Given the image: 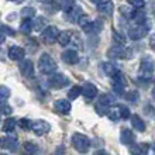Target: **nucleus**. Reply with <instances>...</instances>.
Masks as SVG:
<instances>
[{"instance_id":"nucleus-1","label":"nucleus","mask_w":155,"mask_h":155,"mask_svg":"<svg viewBox=\"0 0 155 155\" xmlns=\"http://www.w3.org/2000/svg\"><path fill=\"white\" fill-rule=\"evenodd\" d=\"M150 30H151V21H150V18H147L144 23H140V24L135 23V25L130 27L128 28V37L133 41H138L145 37Z\"/></svg>"},{"instance_id":"nucleus-2","label":"nucleus","mask_w":155,"mask_h":155,"mask_svg":"<svg viewBox=\"0 0 155 155\" xmlns=\"http://www.w3.org/2000/svg\"><path fill=\"white\" fill-rule=\"evenodd\" d=\"M152 72H154V62L151 58H144L141 64H140V69H138V81L148 83L152 78Z\"/></svg>"},{"instance_id":"nucleus-3","label":"nucleus","mask_w":155,"mask_h":155,"mask_svg":"<svg viewBox=\"0 0 155 155\" xmlns=\"http://www.w3.org/2000/svg\"><path fill=\"white\" fill-rule=\"evenodd\" d=\"M113 103H114V96L110 93H104V94H102V96L99 97V100L96 102L94 110H96V113H97L99 116H104L109 113V110H110V107Z\"/></svg>"},{"instance_id":"nucleus-4","label":"nucleus","mask_w":155,"mask_h":155,"mask_svg":"<svg viewBox=\"0 0 155 155\" xmlns=\"http://www.w3.org/2000/svg\"><path fill=\"white\" fill-rule=\"evenodd\" d=\"M38 68H40L41 74H45V75L54 74L57 71V62H55V59L49 54L45 52L38 59Z\"/></svg>"},{"instance_id":"nucleus-5","label":"nucleus","mask_w":155,"mask_h":155,"mask_svg":"<svg viewBox=\"0 0 155 155\" xmlns=\"http://www.w3.org/2000/svg\"><path fill=\"white\" fill-rule=\"evenodd\" d=\"M72 145H74V148L78 152L85 154V152L89 151V148H90V140L86 135L76 133V134L72 135Z\"/></svg>"},{"instance_id":"nucleus-6","label":"nucleus","mask_w":155,"mask_h":155,"mask_svg":"<svg viewBox=\"0 0 155 155\" xmlns=\"http://www.w3.org/2000/svg\"><path fill=\"white\" fill-rule=\"evenodd\" d=\"M130 52H131L130 48H126L124 45L117 44L107 51V55H109V58H111V59H124V58L131 57Z\"/></svg>"},{"instance_id":"nucleus-7","label":"nucleus","mask_w":155,"mask_h":155,"mask_svg":"<svg viewBox=\"0 0 155 155\" xmlns=\"http://www.w3.org/2000/svg\"><path fill=\"white\" fill-rule=\"evenodd\" d=\"M59 30L55 27V25H48L45 27L42 31H41V38L45 44H54L55 41L58 40V35H59Z\"/></svg>"},{"instance_id":"nucleus-8","label":"nucleus","mask_w":155,"mask_h":155,"mask_svg":"<svg viewBox=\"0 0 155 155\" xmlns=\"http://www.w3.org/2000/svg\"><path fill=\"white\" fill-rule=\"evenodd\" d=\"M69 83V79L64 74H52L48 79V85L54 89H62Z\"/></svg>"},{"instance_id":"nucleus-9","label":"nucleus","mask_w":155,"mask_h":155,"mask_svg":"<svg viewBox=\"0 0 155 155\" xmlns=\"http://www.w3.org/2000/svg\"><path fill=\"white\" fill-rule=\"evenodd\" d=\"M31 130L34 131V134L44 135L51 130V126H49V123L45 121V120H37V121L33 123V128H31Z\"/></svg>"},{"instance_id":"nucleus-10","label":"nucleus","mask_w":155,"mask_h":155,"mask_svg":"<svg viewBox=\"0 0 155 155\" xmlns=\"http://www.w3.org/2000/svg\"><path fill=\"white\" fill-rule=\"evenodd\" d=\"M54 109H55V111L59 113V114H69L72 106H71V103L68 102V100L59 99V100H57V102L54 103Z\"/></svg>"},{"instance_id":"nucleus-11","label":"nucleus","mask_w":155,"mask_h":155,"mask_svg":"<svg viewBox=\"0 0 155 155\" xmlns=\"http://www.w3.org/2000/svg\"><path fill=\"white\" fill-rule=\"evenodd\" d=\"M2 148H6V150H8L12 152H16L18 150V141H17V138L12 137V135L3 137L2 138Z\"/></svg>"},{"instance_id":"nucleus-12","label":"nucleus","mask_w":155,"mask_h":155,"mask_svg":"<svg viewBox=\"0 0 155 155\" xmlns=\"http://www.w3.org/2000/svg\"><path fill=\"white\" fill-rule=\"evenodd\" d=\"M20 72L21 75L27 79L30 78H34V65L33 62L30 61V59H24V61L20 64Z\"/></svg>"},{"instance_id":"nucleus-13","label":"nucleus","mask_w":155,"mask_h":155,"mask_svg":"<svg viewBox=\"0 0 155 155\" xmlns=\"http://www.w3.org/2000/svg\"><path fill=\"white\" fill-rule=\"evenodd\" d=\"M120 141H121L123 145H126V147H131V145L134 144V141H135V137H134V134L131 133V130L124 128V130H121V133H120Z\"/></svg>"},{"instance_id":"nucleus-14","label":"nucleus","mask_w":155,"mask_h":155,"mask_svg":"<svg viewBox=\"0 0 155 155\" xmlns=\"http://www.w3.org/2000/svg\"><path fill=\"white\" fill-rule=\"evenodd\" d=\"M61 58H62V61L69 64V65H74V64H76L79 61V55H78V52L75 49H66V51H64Z\"/></svg>"},{"instance_id":"nucleus-15","label":"nucleus","mask_w":155,"mask_h":155,"mask_svg":"<svg viewBox=\"0 0 155 155\" xmlns=\"http://www.w3.org/2000/svg\"><path fill=\"white\" fill-rule=\"evenodd\" d=\"M82 94H83L86 99H94L97 96V87H96L93 83L86 82L85 85L82 86Z\"/></svg>"},{"instance_id":"nucleus-16","label":"nucleus","mask_w":155,"mask_h":155,"mask_svg":"<svg viewBox=\"0 0 155 155\" xmlns=\"http://www.w3.org/2000/svg\"><path fill=\"white\" fill-rule=\"evenodd\" d=\"M24 55H25V52L21 47L13 45V47L8 48V58L13 59V61H21V59L24 58Z\"/></svg>"},{"instance_id":"nucleus-17","label":"nucleus","mask_w":155,"mask_h":155,"mask_svg":"<svg viewBox=\"0 0 155 155\" xmlns=\"http://www.w3.org/2000/svg\"><path fill=\"white\" fill-rule=\"evenodd\" d=\"M83 14H85V13H83V10H82L79 6H74L69 12H66V17H68V20H69L71 23H78L79 18H81Z\"/></svg>"},{"instance_id":"nucleus-18","label":"nucleus","mask_w":155,"mask_h":155,"mask_svg":"<svg viewBox=\"0 0 155 155\" xmlns=\"http://www.w3.org/2000/svg\"><path fill=\"white\" fill-rule=\"evenodd\" d=\"M83 30L89 34H97L103 30V21L100 20V18H96V20H93L87 27H85Z\"/></svg>"},{"instance_id":"nucleus-19","label":"nucleus","mask_w":155,"mask_h":155,"mask_svg":"<svg viewBox=\"0 0 155 155\" xmlns=\"http://www.w3.org/2000/svg\"><path fill=\"white\" fill-rule=\"evenodd\" d=\"M97 10L102 13V14H104V16H110V14H113V12H114V3L110 2V0L102 2V3L99 4Z\"/></svg>"},{"instance_id":"nucleus-20","label":"nucleus","mask_w":155,"mask_h":155,"mask_svg":"<svg viewBox=\"0 0 155 155\" xmlns=\"http://www.w3.org/2000/svg\"><path fill=\"white\" fill-rule=\"evenodd\" d=\"M72 35L74 34L71 33V31H61L59 33V35H58V42H59V45H62V47H66V45L71 44V41H72Z\"/></svg>"},{"instance_id":"nucleus-21","label":"nucleus","mask_w":155,"mask_h":155,"mask_svg":"<svg viewBox=\"0 0 155 155\" xmlns=\"http://www.w3.org/2000/svg\"><path fill=\"white\" fill-rule=\"evenodd\" d=\"M102 69H103V72H104L107 76H113L114 74H117L118 72V68L116 66V64H113V62H103Z\"/></svg>"},{"instance_id":"nucleus-22","label":"nucleus","mask_w":155,"mask_h":155,"mask_svg":"<svg viewBox=\"0 0 155 155\" xmlns=\"http://www.w3.org/2000/svg\"><path fill=\"white\" fill-rule=\"evenodd\" d=\"M131 126L134 127L137 131H144L145 130V123L143 121V118L140 117V116H137V114L131 116Z\"/></svg>"},{"instance_id":"nucleus-23","label":"nucleus","mask_w":155,"mask_h":155,"mask_svg":"<svg viewBox=\"0 0 155 155\" xmlns=\"http://www.w3.org/2000/svg\"><path fill=\"white\" fill-rule=\"evenodd\" d=\"M33 28H34L33 20H30V17H25L24 20L21 21V24H20V30H21V33H24V34H30L31 31H33Z\"/></svg>"},{"instance_id":"nucleus-24","label":"nucleus","mask_w":155,"mask_h":155,"mask_svg":"<svg viewBox=\"0 0 155 155\" xmlns=\"http://www.w3.org/2000/svg\"><path fill=\"white\" fill-rule=\"evenodd\" d=\"M16 124H17V121L14 118H6L3 123L2 130H3V133H13L14 128H16Z\"/></svg>"},{"instance_id":"nucleus-25","label":"nucleus","mask_w":155,"mask_h":155,"mask_svg":"<svg viewBox=\"0 0 155 155\" xmlns=\"http://www.w3.org/2000/svg\"><path fill=\"white\" fill-rule=\"evenodd\" d=\"M107 116H109V118H110L111 121H118L121 117V111H120V107L116 106V107H110V110H109V113H107Z\"/></svg>"},{"instance_id":"nucleus-26","label":"nucleus","mask_w":155,"mask_h":155,"mask_svg":"<svg viewBox=\"0 0 155 155\" xmlns=\"http://www.w3.org/2000/svg\"><path fill=\"white\" fill-rule=\"evenodd\" d=\"M79 94H82V86H79V85L72 86V87L68 90V99H71V100L78 99L79 97Z\"/></svg>"},{"instance_id":"nucleus-27","label":"nucleus","mask_w":155,"mask_h":155,"mask_svg":"<svg viewBox=\"0 0 155 155\" xmlns=\"http://www.w3.org/2000/svg\"><path fill=\"white\" fill-rule=\"evenodd\" d=\"M33 24H34V30H35V31H42V30L45 28V18L42 16L35 17L33 21Z\"/></svg>"},{"instance_id":"nucleus-28","label":"nucleus","mask_w":155,"mask_h":155,"mask_svg":"<svg viewBox=\"0 0 155 155\" xmlns=\"http://www.w3.org/2000/svg\"><path fill=\"white\" fill-rule=\"evenodd\" d=\"M113 83H116V85H123V86H126L127 81H126V76H124V74H121L120 71H118L117 74L113 75Z\"/></svg>"},{"instance_id":"nucleus-29","label":"nucleus","mask_w":155,"mask_h":155,"mask_svg":"<svg viewBox=\"0 0 155 155\" xmlns=\"http://www.w3.org/2000/svg\"><path fill=\"white\" fill-rule=\"evenodd\" d=\"M126 99L128 100L130 103H137L140 99V93L137 90H130V92H127L126 93Z\"/></svg>"},{"instance_id":"nucleus-30","label":"nucleus","mask_w":155,"mask_h":155,"mask_svg":"<svg viewBox=\"0 0 155 155\" xmlns=\"http://www.w3.org/2000/svg\"><path fill=\"white\" fill-rule=\"evenodd\" d=\"M148 150H150V147L145 143H143V144H138L137 147L131 148V152H135V154H147Z\"/></svg>"},{"instance_id":"nucleus-31","label":"nucleus","mask_w":155,"mask_h":155,"mask_svg":"<svg viewBox=\"0 0 155 155\" xmlns=\"http://www.w3.org/2000/svg\"><path fill=\"white\" fill-rule=\"evenodd\" d=\"M24 150L27 152H30V154H34V152H38V145L35 143H33V141H27L24 144Z\"/></svg>"},{"instance_id":"nucleus-32","label":"nucleus","mask_w":155,"mask_h":155,"mask_svg":"<svg viewBox=\"0 0 155 155\" xmlns=\"http://www.w3.org/2000/svg\"><path fill=\"white\" fill-rule=\"evenodd\" d=\"M18 126H20L23 130H31V128H33V121L28 120V118H20V120H18Z\"/></svg>"},{"instance_id":"nucleus-33","label":"nucleus","mask_w":155,"mask_h":155,"mask_svg":"<svg viewBox=\"0 0 155 155\" xmlns=\"http://www.w3.org/2000/svg\"><path fill=\"white\" fill-rule=\"evenodd\" d=\"M75 6V0H61V8L64 12H69Z\"/></svg>"},{"instance_id":"nucleus-34","label":"nucleus","mask_w":155,"mask_h":155,"mask_svg":"<svg viewBox=\"0 0 155 155\" xmlns=\"http://www.w3.org/2000/svg\"><path fill=\"white\" fill-rule=\"evenodd\" d=\"M113 38H114V41L117 44H121V45L126 44V37L123 34H120V31H117V30H113Z\"/></svg>"},{"instance_id":"nucleus-35","label":"nucleus","mask_w":155,"mask_h":155,"mask_svg":"<svg viewBox=\"0 0 155 155\" xmlns=\"http://www.w3.org/2000/svg\"><path fill=\"white\" fill-rule=\"evenodd\" d=\"M90 23H92V21H90V18H89L87 16H86V14H83V16H82L81 18H79V21H78V24L81 25L82 28H85V27H87V25H89Z\"/></svg>"},{"instance_id":"nucleus-36","label":"nucleus","mask_w":155,"mask_h":155,"mask_svg":"<svg viewBox=\"0 0 155 155\" xmlns=\"http://www.w3.org/2000/svg\"><path fill=\"white\" fill-rule=\"evenodd\" d=\"M120 13H121L123 16H126L127 18H130V20H131V17H133V13H134V10H131V8L126 7V6H121V7H120Z\"/></svg>"},{"instance_id":"nucleus-37","label":"nucleus","mask_w":155,"mask_h":155,"mask_svg":"<svg viewBox=\"0 0 155 155\" xmlns=\"http://www.w3.org/2000/svg\"><path fill=\"white\" fill-rule=\"evenodd\" d=\"M128 3L134 8H143L145 6V0H128Z\"/></svg>"},{"instance_id":"nucleus-38","label":"nucleus","mask_w":155,"mask_h":155,"mask_svg":"<svg viewBox=\"0 0 155 155\" xmlns=\"http://www.w3.org/2000/svg\"><path fill=\"white\" fill-rule=\"evenodd\" d=\"M21 14H23L24 17H34V16H35V8H33V7H25V8H23Z\"/></svg>"},{"instance_id":"nucleus-39","label":"nucleus","mask_w":155,"mask_h":155,"mask_svg":"<svg viewBox=\"0 0 155 155\" xmlns=\"http://www.w3.org/2000/svg\"><path fill=\"white\" fill-rule=\"evenodd\" d=\"M0 93H2V100L4 103L8 99V96H10V92H8L7 86H0Z\"/></svg>"},{"instance_id":"nucleus-40","label":"nucleus","mask_w":155,"mask_h":155,"mask_svg":"<svg viewBox=\"0 0 155 155\" xmlns=\"http://www.w3.org/2000/svg\"><path fill=\"white\" fill-rule=\"evenodd\" d=\"M118 107H120V111H121V117L123 118L130 117V109H128V107L124 106V104H118Z\"/></svg>"},{"instance_id":"nucleus-41","label":"nucleus","mask_w":155,"mask_h":155,"mask_svg":"<svg viewBox=\"0 0 155 155\" xmlns=\"http://www.w3.org/2000/svg\"><path fill=\"white\" fill-rule=\"evenodd\" d=\"M71 44L72 45H75L76 48H82L83 45H82V40H81V37H78V35H72V41H71Z\"/></svg>"},{"instance_id":"nucleus-42","label":"nucleus","mask_w":155,"mask_h":155,"mask_svg":"<svg viewBox=\"0 0 155 155\" xmlns=\"http://www.w3.org/2000/svg\"><path fill=\"white\" fill-rule=\"evenodd\" d=\"M2 30H3V31L7 34V35H12V37L14 35V34H16V33H14V30H13V28H8L7 25H3V27H2Z\"/></svg>"},{"instance_id":"nucleus-43","label":"nucleus","mask_w":155,"mask_h":155,"mask_svg":"<svg viewBox=\"0 0 155 155\" xmlns=\"http://www.w3.org/2000/svg\"><path fill=\"white\" fill-rule=\"evenodd\" d=\"M12 111H13V110H12V107L7 106L6 103H3V114H10Z\"/></svg>"},{"instance_id":"nucleus-44","label":"nucleus","mask_w":155,"mask_h":155,"mask_svg":"<svg viewBox=\"0 0 155 155\" xmlns=\"http://www.w3.org/2000/svg\"><path fill=\"white\" fill-rule=\"evenodd\" d=\"M150 45H151V48L155 49V35H152L151 40H150Z\"/></svg>"},{"instance_id":"nucleus-45","label":"nucleus","mask_w":155,"mask_h":155,"mask_svg":"<svg viewBox=\"0 0 155 155\" xmlns=\"http://www.w3.org/2000/svg\"><path fill=\"white\" fill-rule=\"evenodd\" d=\"M90 3H94V4H100L102 3V0H89Z\"/></svg>"},{"instance_id":"nucleus-46","label":"nucleus","mask_w":155,"mask_h":155,"mask_svg":"<svg viewBox=\"0 0 155 155\" xmlns=\"http://www.w3.org/2000/svg\"><path fill=\"white\" fill-rule=\"evenodd\" d=\"M152 97H154V99H155V89H154V90H152Z\"/></svg>"},{"instance_id":"nucleus-47","label":"nucleus","mask_w":155,"mask_h":155,"mask_svg":"<svg viewBox=\"0 0 155 155\" xmlns=\"http://www.w3.org/2000/svg\"><path fill=\"white\" fill-rule=\"evenodd\" d=\"M38 2H48V0H38Z\"/></svg>"},{"instance_id":"nucleus-48","label":"nucleus","mask_w":155,"mask_h":155,"mask_svg":"<svg viewBox=\"0 0 155 155\" xmlns=\"http://www.w3.org/2000/svg\"><path fill=\"white\" fill-rule=\"evenodd\" d=\"M12 2H17V0H12Z\"/></svg>"},{"instance_id":"nucleus-49","label":"nucleus","mask_w":155,"mask_h":155,"mask_svg":"<svg viewBox=\"0 0 155 155\" xmlns=\"http://www.w3.org/2000/svg\"><path fill=\"white\" fill-rule=\"evenodd\" d=\"M154 151H155V145H154Z\"/></svg>"},{"instance_id":"nucleus-50","label":"nucleus","mask_w":155,"mask_h":155,"mask_svg":"<svg viewBox=\"0 0 155 155\" xmlns=\"http://www.w3.org/2000/svg\"><path fill=\"white\" fill-rule=\"evenodd\" d=\"M154 83H155V78H154Z\"/></svg>"}]
</instances>
